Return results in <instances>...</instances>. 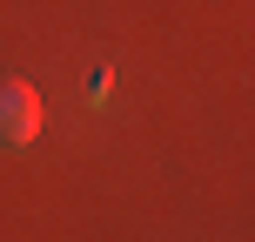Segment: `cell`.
I'll return each mask as SVG.
<instances>
[{
    "label": "cell",
    "instance_id": "cell-1",
    "mask_svg": "<svg viewBox=\"0 0 255 242\" xmlns=\"http://www.w3.org/2000/svg\"><path fill=\"white\" fill-rule=\"evenodd\" d=\"M40 135V94L20 74H0V148H27Z\"/></svg>",
    "mask_w": 255,
    "mask_h": 242
}]
</instances>
